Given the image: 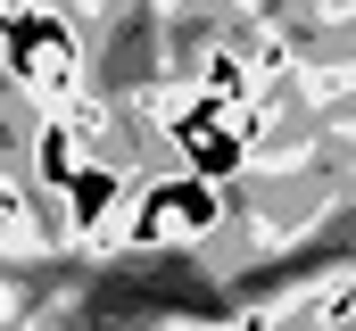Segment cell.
Segmentation results:
<instances>
[{"instance_id":"cell-1","label":"cell","mask_w":356,"mask_h":331,"mask_svg":"<svg viewBox=\"0 0 356 331\" xmlns=\"http://www.w3.org/2000/svg\"><path fill=\"white\" fill-rule=\"evenodd\" d=\"M224 216H232V199H224L216 182L166 166V174H141V182H133V199H124V216H116V248H133V257H149V248H191V241H207Z\"/></svg>"},{"instance_id":"cell-2","label":"cell","mask_w":356,"mask_h":331,"mask_svg":"<svg viewBox=\"0 0 356 331\" xmlns=\"http://www.w3.org/2000/svg\"><path fill=\"white\" fill-rule=\"evenodd\" d=\"M124 199H133V174L116 158H83L75 166V182L50 199L58 207V232L75 248H116V216H124Z\"/></svg>"},{"instance_id":"cell-3","label":"cell","mask_w":356,"mask_h":331,"mask_svg":"<svg viewBox=\"0 0 356 331\" xmlns=\"http://www.w3.org/2000/svg\"><path fill=\"white\" fill-rule=\"evenodd\" d=\"M83 158L91 150H83V133H75L67 116H25V182H33L42 199H58Z\"/></svg>"},{"instance_id":"cell-4","label":"cell","mask_w":356,"mask_h":331,"mask_svg":"<svg viewBox=\"0 0 356 331\" xmlns=\"http://www.w3.org/2000/svg\"><path fill=\"white\" fill-rule=\"evenodd\" d=\"M8 315H17V273L0 265V323H8Z\"/></svg>"}]
</instances>
